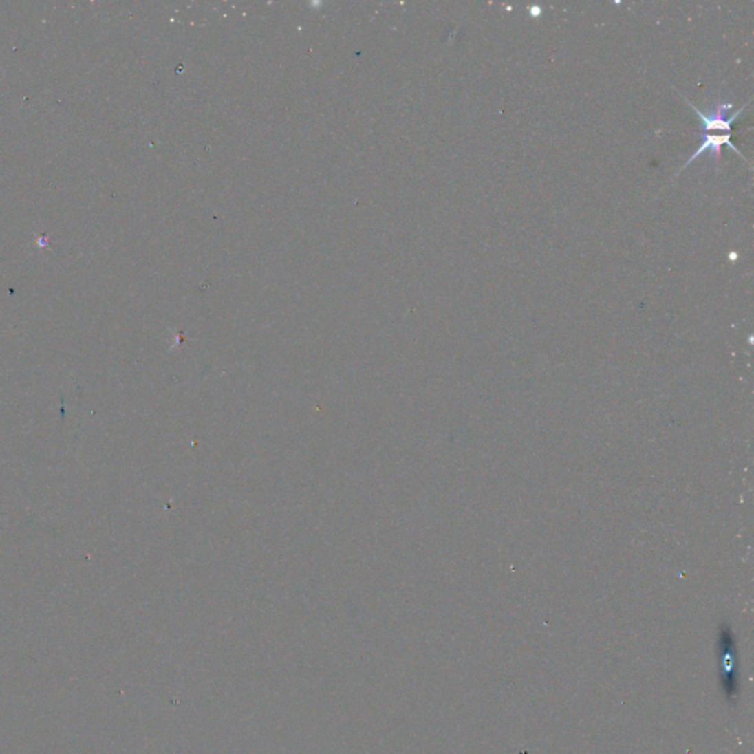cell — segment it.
<instances>
[{
	"mask_svg": "<svg viewBox=\"0 0 754 754\" xmlns=\"http://www.w3.org/2000/svg\"><path fill=\"white\" fill-rule=\"evenodd\" d=\"M720 650H724V653L720 654L722 682H724L726 694L729 697H732L737 693V679L734 678V675L737 674L735 672V670H737L735 669L737 656H735L734 645H732V638L725 636V640H722Z\"/></svg>",
	"mask_w": 754,
	"mask_h": 754,
	"instance_id": "cell-1",
	"label": "cell"
}]
</instances>
